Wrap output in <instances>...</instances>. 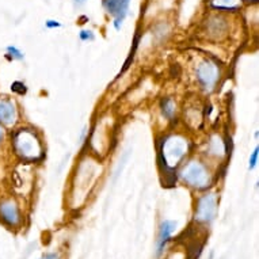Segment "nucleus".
<instances>
[{"mask_svg": "<svg viewBox=\"0 0 259 259\" xmlns=\"http://www.w3.org/2000/svg\"><path fill=\"white\" fill-rule=\"evenodd\" d=\"M14 151L21 159L33 162L43 156V145L31 129L22 128L12 136Z\"/></svg>", "mask_w": 259, "mask_h": 259, "instance_id": "nucleus-1", "label": "nucleus"}, {"mask_svg": "<svg viewBox=\"0 0 259 259\" xmlns=\"http://www.w3.org/2000/svg\"><path fill=\"white\" fill-rule=\"evenodd\" d=\"M187 152V141L181 136H171L164 140L162 148L163 160L167 167H175Z\"/></svg>", "mask_w": 259, "mask_h": 259, "instance_id": "nucleus-2", "label": "nucleus"}, {"mask_svg": "<svg viewBox=\"0 0 259 259\" xmlns=\"http://www.w3.org/2000/svg\"><path fill=\"white\" fill-rule=\"evenodd\" d=\"M181 178L195 189H206L211 185L212 176L206 167L199 162H190L181 171Z\"/></svg>", "mask_w": 259, "mask_h": 259, "instance_id": "nucleus-3", "label": "nucleus"}, {"mask_svg": "<svg viewBox=\"0 0 259 259\" xmlns=\"http://www.w3.org/2000/svg\"><path fill=\"white\" fill-rule=\"evenodd\" d=\"M220 78V69L215 61L204 60L197 66V79L204 90L211 91L215 88Z\"/></svg>", "mask_w": 259, "mask_h": 259, "instance_id": "nucleus-4", "label": "nucleus"}, {"mask_svg": "<svg viewBox=\"0 0 259 259\" xmlns=\"http://www.w3.org/2000/svg\"><path fill=\"white\" fill-rule=\"evenodd\" d=\"M217 215V197L216 194L209 193L202 195L197 202L195 220L199 223H212Z\"/></svg>", "mask_w": 259, "mask_h": 259, "instance_id": "nucleus-5", "label": "nucleus"}, {"mask_svg": "<svg viewBox=\"0 0 259 259\" xmlns=\"http://www.w3.org/2000/svg\"><path fill=\"white\" fill-rule=\"evenodd\" d=\"M130 0H105V8L106 11L114 17V27L120 30L124 19L128 15Z\"/></svg>", "mask_w": 259, "mask_h": 259, "instance_id": "nucleus-6", "label": "nucleus"}, {"mask_svg": "<svg viewBox=\"0 0 259 259\" xmlns=\"http://www.w3.org/2000/svg\"><path fill=\"white\" fill-rule=\"evenodd\" d=\"M0 218L10 227H17L21 223V213L15 201L4 199L0 202Z\"/></svg>", "mask_w": 259, "mask_h": 259, "instance_id": "nucleus-7", "label": "nucleus"}, {"mask_svg": "<svg viewBox=\"0 0 259 259\" xmlns=\"http://www.w3.org/2000/svg\"><path fill=\"white\" fill-rule=\"evenodd\" d=\"M17 121V108L10 99L0 98V125L11 127Z\"/></svg>", "mask_w": 259, "mask_h": 259, "instance_id": "nucleus-8", "label": "nucleus"}, {"mask_svg": "<svg viewBox=\"0 0 259 259\" xmlns=\"http://www.w3.org/2000/svg\"><path fill=\"white\" fill-rule=\"evenodd\" d=\"M175 229H176V223L173 221V220H164L160 224L159 236H157V255H160L164 251V247L169 243L170 237H171Z\"/></svg>", "mask_w": 259, "mask_h": 259, "instance_id": "nucleus-9", "label": "nucleus"}, {"mask_svg": "<svg viewBox=\"0 0 259 259\" xmlns=\"http://www.w3.org/2000/svg\"><path fill=\"white\" fill-rule=\"evenodd\" d=\"M209 150L213 155H221L224 152V143L223 140L218 136H213L209 143Z\"/></svg>", "mask_w": 259, "mask_h": 259, "instance_id": "nucleus-10", "label": "nucleus"}, {"mask_svg": "<svg viewBox=\"0 0 259 259\" xmlns=\"http://www.w3.org/2000/svg\"><path fill=\"white\" fill-rule=\"evenodd\" d=\"M162 111H163V115H164V117H167V118H173V115H174V113H175V105H174V102H173V99L167 98V99H164V101H163Z\"/></svg>", "mask_w": 259, "mask_h": 259, "instance_id": "nucleus-11", "label": "nucleus"}, {"mask_svg": "<svg viewBox=\"0 0 259 259\" xmlns=\"http://www.w3.org/2000/svg\"><path fill=\"white\" fill-rule=\"evenodd\" d=\"M6 53L10 59H12V60H23L24 59V54L22 53L17 46H12V45L7 46Z\"/></svg>", "mask_w": 259, "mask_h": 259, "instance_id": "nucleus-12", "label": "nucleus"}, {"mask_svg": "<svg viewBox=\"0 0 259 259\" xmlns=\"http://www.w3.org/2000/svg\"><path fill=\"white\" fill-rule=\"evenodd\" d=\"M26 86L22 83V82H14L11 85V91L12 92H15V94H18V95H23L26 94Z\"/></svg>", "mask_w": 259, "mask_h": 259, "instance_id": "nucleus-13", "label": "nucleus"}, {"mask_svg": "<svg viewBox=\"0 0 259 259\" xmlns=\"http://www.w3.org/2000/svg\"><path fill=\"white\" fill-rule=\"evenodd\" d=\"M258 155H259V148L257 147L254 152L251 153V156H250V162H248V169L253 170L257 164H258Z\"/></svg>", "mask_w": 259, "mask_h": 259, "instance_id": "nucleus-14", "label": "nucleus"}, {"mask_svg": "<svg viewBox=\"0 0 259 259\" xmlns=\"http://www.w3.org/2000/svg\"><path fill=\"white\" fill-rule=\"evenodd\" d=\"M79 37H80V40L82 41H94V34H92V31L90 30H82L80 31V34H79Z\"/></svg>", "mask_w": 259, "mask_h": 259, "instance_id": "nucleus-15", "label": "nucleus"}, {"mask_svg": "<svg viewBox=\"0 0 259 259\" xmlns=\"http://www.w3.org/2000/svg\"><path fill=\"white\" fill-rule=\"evenodd\" d=\"M45 24H46V27H48V29H56V27H60L61 26L60 22H57V21H52V19L46 21Z\"/></svg>", "mask_w": 259, "mask_h": 259, "instance_id": "nucleus-16", "label": "nucleus"}, {"mask_svg": "<svg viewBox=\"0 0 259 259\" xmlns=\"http://www.w3.org/2000/svg\"><path fill=\"white\" fill-rule=\"evenodd\" d=\"M3 140H4V128L0 125V144L3 143Z\"/></svg>", "mask_w": 259, "mask_h": 259, "instance_id": "nucleus-17", "label": "nucleus"}, {"mask_svg": "<svg viewBox=\"0 0 259 259\" xmlns=\"http://www.w3.org/2000/svg\"><path fill=\"white\" fill-rule=\"evenodd\" d=\"M41 259H57V255L56 254H48V255H45Z\"/></svg>", "mask_w": 259, "mask_h": 259, "instance_id": "nucleus-18", "label": "nucleus"}, {"mask_svg": "<svg viewBox=\"0 0 259 259\" xmlns=\"http://www.w3.org/2000/svg\"><path fill=\"white\" fill-rule=\"evenodd\" d=\"M76 1H79V3H85L86 0H76Z\"/></svg>", "mask_w": 259, "mask_h": 259, "instance_id": "nucleus-19", "label": "nucleus"}]
</instances>
